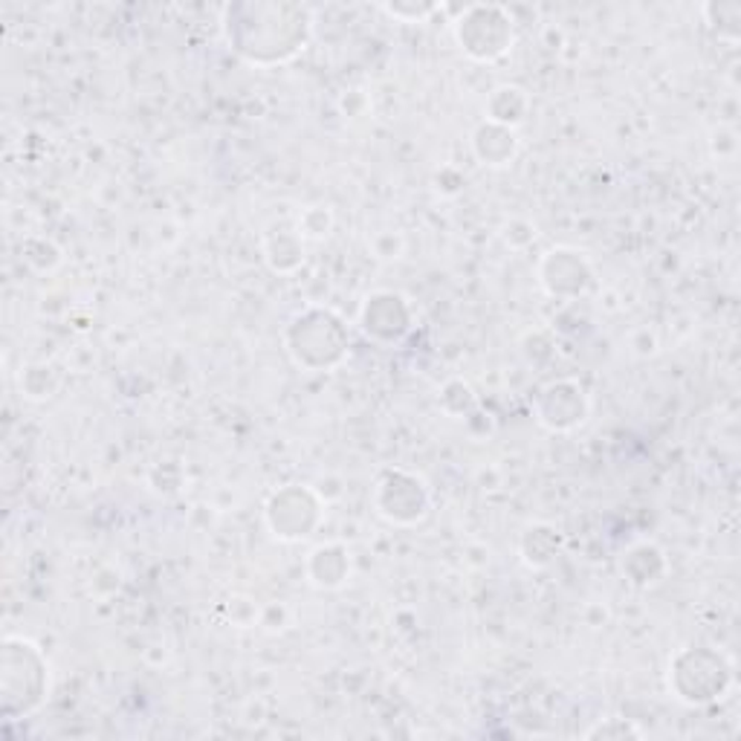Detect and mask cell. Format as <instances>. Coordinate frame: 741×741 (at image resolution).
Returning <instances> with one entry per match:
<instances>
[{
    "instance_id": "cell-1",
    "label": "cell",
    "mask_w": 741,
    "mask_h": 741,
    "mask_svg": "<svg viewBox=\"0 0 741 741\" xmlns=\"http://www.w3.org/2000/svg\"><path fill=\"white\" fill-rule=\"evenodd\" d=\"M675 690L687 704H709L721 699L733 683V666L721 655L709 652H683L675 664Z\"/></svg>"
},
{
    "instance_id": "cell-2",
    "label": "cell",
    "mask_w": 741,
    "mask_h": 741,
    "mask_svg": "<svg viewBox=\"0 0 741 741\" xmlns=\"http://www.w3.org/2000/svg\"><path fill=\"white\" fill-rule=\"evenodd\" d=\"M293 334H299L296 339H290V354L296 356V363H302L304 354L311 351V346H319L325 342L328 348H334L337 354H342L346 348V330H342V322L337 316L322 311H311L304 316H296Z\"/></svg>"
},
{
    "instance_id": "cell-3",
    "label": "cell",
    "mask_w": 741,
    "mask_h": 741,
    "mask_svg": "<svg viewBox=\"0 0 741 741\" xmlns=\"http://www.w3.org/2000/svg\"><path fill=\"white\" fill-rule=\"evenodd\" d=\"M548 400H553L551 409H539V420L551 429H570L577 423L586 420L588 403L582 397V388L574 386V382H553L548 391H544Z\"/></svg>"
},
{
    "instance_id": "cell-4",
    "label": "cell",
    "mask_w": 741,
    "mask_h": 741,
    "mask_svg": "<svg viewBox=\"0 0 741 741\" xmlns=\"http://www.w3.org/2000/svg\"><path fill=\"white\" fill-rule=\"evenodd\" d=\"M388 481H391L394 490H391V501H379V513L386 518H391V522H414V518H423L426 507L405 501V490H409L417 478H412V475L405 473H388Z\"/></svg>"
},
{
    "instance_id": "cell-5",
    "label": "cell",
    "mask_w": 741,
    "mask_h": 741,
    "mask_svg": "<svg viewBox=\"0 0 741 741\" xmlns=\"http://www.w3.org/2000/svg\"><path fill=\"white\" fill-rule=\"evenodd\" d=\"M483 137H492V125H483L481 130H478V137H475V142H483ZM492 139H504L501 142V154L495 156V151H481V160L487 165H504L513 156V151H516V139H513V134H510V128H504V125H499V137ZM499 146V142H492V148Z\"/></svg>"
},
{
    "instance_id": "cell-6",
    "label": "cell",
    "mask_w": 741,
    "mask_h": 741,
    "mask_svg": "<svg viewBox=\"0 0 741 741\" xmlns=\"http://www.w3.org/2000/svg\"><path fill=\"white\" fill-rule=\"evenodd\" d=\"M640 736H643V730L626 721V718H605V721L588 730L586 739H640Z\"/></svg>"
}]
</instances>
